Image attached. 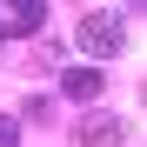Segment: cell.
Segmentation results:
<instances>
[{"mask_svg": "<svg viewBox=\"0 0 147 147\" xmlns=\"http://www.w3.org/2000/svg\"><path fill=\"white\" fill-rule=\"evenodd\" d=\"M80 47H87V60H114L120 47H127V13H120V7L80 13Z\"/></svg>", "mask_w": 147, "mask_h": 147, "instance_id": "cell-1", "label": "cell"}, {"mask_svg": "<svg viewBox=\"0 0 147 147\" xmlns=\"http://www.w3.org/2000/svg\"><path fill=\"white\" fill-rule=\"evenodd\" d=\"M47 27V7L40 0H0V40H27Z\"/></svg>", "mask_w": 147, "mask_h": 147, "instance_id": "cell-2", "label": "cell"}, {"mask_svg": "<svg viewBox=\"0 0 147 147\" xmlns=\"http://www.w3.org/2000/svg\"><path fill=\"white\" fill-rule=\"evenodd\" d=\"M13 140H20V120H13V114H0V147H13Z\"/></svg>", "mask_w": 147, "mask_h": 147, "instance_id": "cell-5", "label": "cell"}, {"mask_svg": "<svg viewBox=\"0 0 147 147\" xmlns=\"http://www.w3.org/2000/svg\"><path fill=\"white\" fill-rule=\"evenodd\" d=\"M67 100H94V94H100V67H67Z\"/></svg>", "mask_w": 147, "mask_h": 147, "instance_id": "cell-4", "label": "cell"}, {"mask_svg": "<svg viewBox=\"0 0 147 147\" xmlns=\"http://www.w3.org/2000/svg\"><path fill=\"white\" fill-rule=\"evenodd\" d=\"M120 140H127V120H120V114H87L80 147H120Z\"/></svg>", "mask_w": 147, "mask_h": 147, "instance_id": "cell-3", "label": "cell"}]
</instances>
